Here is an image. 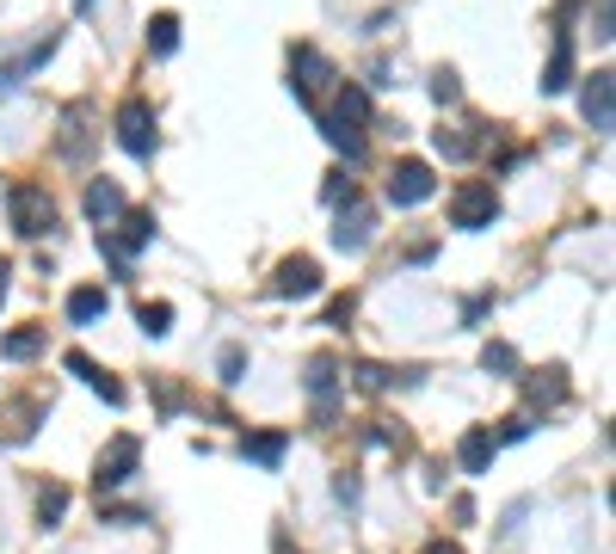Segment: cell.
Wrapping results in <instances>:
<instances>
[{
    "label": "cell",
    "mask_w": 616,
    "mask_h": 554,
    "mask_svg": "<svg viewBox=\"0 0 616 554\" xmlns=\"http://www.w3.org/2000/svg\"><path fill=\"white\" fill-rule=\"evenodd\" d=\"M7 216H13V228L26 240H43L56 228V198L43 185H13V191H7Z\"/></svg>",
    "instance_id": "1"
},
{
    "label": "cell",
    "mask_w": 616,
    "mask_h": 554,
    "mask_svg": "<svg viewBox=\"0 0 616 554\" xmlns=\"http://www.w3.org/2000/svg\"><path fill=\"white\" fill-rule=\"evenodd\" d=\"M148 240H155V216H148V210H123L118 228H106V235H99V253H106L118 271H130V259L148 247Z\"/></svg>",
    "instance_id": "2"
},
{
    "label": "cell",
    "mask_w": 616,
    "mask_h": 554,
    "mask_svg": "<svg viewBox=\"0 0 616 554\" xmlns=\"http://www.w3.org/2000/svg\"><path fill=\"white\" fill-rule=\"evenodd\" d=\"M499 222V191L487 179H469L456 185L450 198V228H463V235H475V228H494Z\"/></svg>",
    "instance_id": "3"
},
{
    "label": "cell",
    "mask_w": 616,
    "mask_h": 554,
    "mask_svg": "<svg viewBox=\"0 0 616 554\" xmlns=\"http://www.w3.org/2000/svg\"><path fill=\"white\" fill-rule=\"evenodd\" d=\"M118 148L136 160H148L155 148H161V130H155V111H148V99H123L118 106Z\"/></svg>",
    "instance_id": "4"
},
{
    "label": "cell",
    "mask_w": 616,
    "mask_h": 554,
    "mask_svg": "<svg viewBox=\"0 0 616 554\" xmlns=\"http://www.w3.org/2000/svg\"><path fill=\"white\" fill-rule=\"evenodd\" d=\"M334 80V62H327L315 43H296L290 50V92L302 99V106H321V87Z\"/></svg>",
    "instance_id": "5"
},
{
    "label": "cell",
    "mask_w": 616,
    "mask_h": 554,
    "mask_svg": "<svg viewBox=\"0 0 616 554\" xmlns=\"http://www.w3.org/2000/svg\"><path fill=\"white\" fill-rule=\"evenodd\" d=\"M136 456H142V444H136L130 432H118L106 449H99V462H93V487H99V493L123 487V481L136 475Z\"/></svg>",
    "instance_id": "6"
},
{
    "label": "cell",
    "mask_w": 616,
    "mask_h": 554,
    "mask_svg": "<svg viewBox=\"0 0 616 554\" xmlns=\"http://www.w3.org/2000/svg\"><path fill=\"white\" fill-rule=\"evenodd\" d=\"M431 191H438V179H431L426 160L407 155V160H395V167H389V204H401V210H407V204H426Z\"/></svg>",
    "instance_id": "7"
},
{
    "label": "cell",
    "mask_w": 616,
    "mask_h": 554,
    "mask_svg": "<svg viewBox=\"0 0 616 554\" xmlns=\"http://www.w3.org/2000/svg\"><path fill=\"white\" fill-rule=\"evenodd\" d=\"M579 111H586L592 130H610V118H616V75H610V68H598V75L586 80V92H579Z\"/></svg>",
    "instance_id": "8"
},
{
    "label": "cell",
    "mask_w": 616,
    "mask_h": 554,
    "mask_svg": "<svg viewBox=\"0 0 616 554\" xmlns=\"http://www.w3.org/2000/svg\"><path fill=\"white\" fill-rule=\"evenodd\" d=\"M271 290H278V296H296V303H302V296L321 290V265L308 259V253H290V259L278 265V277H271Z\"/></svg>",
    "instance_id": "9"
},
{
    "label": "cell",
    "mask_w": 616,
    "mask_h": 554,
    "mask_svg": "<svg viewBox=\"0 0 616 554\" xmlns=\"http://www.w3.org/2000/svg\"><path fill=\"white\" fill-rule=\"evenodd\" d=\"M370 235H376V210H370V204L351 198V210H339L334 247H339V253H364V247H370Z\"/></svg>",
    "instance_id": "10"
},
{
    "label": "cell",
    "mask_w": 616,
    "mask_h": 554,
    "mask_svg": "<svg viewBox=\"0 0 616 554\" xmlns=\"http://www.w3.org/2000/svg\"><path fill=\"white\" fill-rule=\"evenodd\" d=\"M494 432H487V425H469V432L456 437V462H463V475H487V468H494Z\"/></svg>",
    "instance_id": "11"
},
{
    "label": "cell",
    "mask_w": 616,
    "mask_h": 554,
    "mask_svg": "<svg viewBox=\"0 0 616 554\" xmlns=\"http://www.w3.org/2000/svg\"><path fill=\"white\" fill-rule=\"evenodd\" d=\"M81 204H87V216H93L99 228H111V222L123 216V191H118V179H93Z\"/></svg>",
    "instance_id": "12"
},
{
    "label": "cell",
    "mask_w": 616,
    "mask_h": 554,
    "mask_svg": "<svg viewBox=\"0 0 616 554\" xmlns=\"http://www.w3.org/2000/svg\"><path fill=\"white\" fill-rule=\"evenodd\" d=\"M574 87V38L555 31V50H549V68H543V92H567Z\"/></svg>",
    "instance_id": "13"
},
{
    "label": "cell",
    "mask_w": 616,
    "mask_h": 554,
    "mask_svg": "<svg viewBox=\"0 0 616 554\" xmlns=\"http://www.w3.org/2000/svg\"><path fill=\"white\" fill-rule=\"evenodd\" d=\"M284 449H290V432H247L241 437V456L259 462V468H278Z\"/></svg>",
    "instance_id": "14"
},
{
    "label": "cell",
    "mask_w": 616,
    "mask_h": 554,
    "mask_svg": "<svg viewBox=\"0 0 616 554\" xmlns=\"http://www.w3.org/2000/svg\"><path fill=\"white\" fill-rule=\"evenodd\" d=\"M106 308H111V296L99 290V284L68 290V320H74V327H93V320H106Z\"/></svg>",
    "instance_id": "15"
},
{
    "label": "cell",
    "mask_w": 616,
    "mask_h": 554,
    "mask_svg": "<svg viewBox=\"0 0 616 554\" xmlns=\"http://www.w3.org/2000/svg\"><path fill=\"white\" fill-rule=\"evenodd\" d=\"M321 136H327V142H334L346 160H364V148H370V142H364V130H358V123L334 118V111H321Z\"/></svg>",
    "instance_id": "16"
},
{
    "label": "cell",
    "mask_w": 616,
    "mask_h": 554,
    "mask_svg": "<svg viewBox=\"0 0 616 554\" xmlns=\"http://www.w3.org/2000/svg\"><path fill=\"white\" fill-rule=\"evenodd\" d=\"M524 395H530V407H562L567 400V369H536L530 383H524Z\"/></svg>",
    "instance_id": "17"
},
{
    "label": "cell",
    "mask_w": 616,
    "mask_h": 554,
    "mask_svg": "<svg viewBox=\"0 0 616 554\" xmlns=\"http://www.w3.org/2000/svg\"><path fill=\"white\" fill-rule=\"evenodd\" d=\"M87 106H68L62 111V160H87Z\"/></svg>",
    "instance_id": "18"
},
{
    "label": "cell",
    "mask_w": 616,
    "mask_h": 554,
    "mask_svg": "<svg viewBox=\"0 0 616 554\" xmlns=\"http://www.w3.org/2000/svg\"><path fill=\"white\" fill-rule=\"evenodd\" d=\"M38 352H43V327H13L0 339V357H7V364H26V357H38Z\"/></svg>",
    "instance_id": "19"
},
{
    "label": "cell",
    "mask_w": 616,
    "mask_h": 554,
    "mask_svg": "<svg viewBox=\"0 0 616 554\" xmlns=\"http://www.w3.org/2000/svg\"><path fill=\"white\" fill-rule=\"evenodd\" d=\"M334 118H346V123H358V130H364V123H370V92H364V87H351V80H346V87H339V106H334Z\"/></svg>",
    "instance_id": "20"
},
{
    "label": "cell",
    "mask_w": 616,
    "mask_h": 554,
    "mask_svg": "<svg viewBox=\"0 0 616 554\" xmlns=\"http://www.w3.org/2000/svg\"><path fill=\"white\" fill-rule=\"evenodd\" d=\"M148 50H155V56H173V50H179V19H173V13H155V19H148Z\"/></svg>",
    "instance_id": "21"
},
{
    "label": "cell",
    "mask_w": 616,
    "mask_h": 554,
    "mask_svg": "<svg viewBox=\"0 0 616 554\" xmlns=\"http://www.w3.org/2000/svg\"><path fill=\"white\" fill-rule=\"evenodd\" d=\"M481 369H487V376H518V352H511L506 339H494L481 352Z\"/></svg>",
    "instance_id": "22"
},
{
    "label": "cell",
    "mask_w": 616,
    "mask_h": 554,
    "mask_svg": "<svg viewBox=\"0 0 616 554\" xmlns=\"http://www.w3.org/2000/svg\"><path fill=\"white\" fill-rule=\"evenodd\" d=\"M136 320H142L148 339H161V333L173 327V308H167V303H142V308H136Z\"/></svg>",
    "instance_id": "23"
},
{
    "label": "cell",
    "mask_w": 616,
    "mask_h": 554,
    "mask_svg": "<svg viewBox=\"0 0 616 554\" xmlns=\"http://www.w3.org/2000/svg\"><path fill=\"white\" fill-rule=\"evenodd\" d=\"M87 383H93V395L106 400V407H123V400H130V388H123L118 376H111V369H93V376H87Z\"/></svg>",
    "instance_id": "24"
},
{
    "label": "cell",
    "mask_w": 616,
    "mask_h": 554,
    "mask_svg": "<svg viewBox=\"0 0 616 554\" xmlns=\"http://www.w3.org/2000/svg\"><path fill=\"white\" fill-rule=\"evenodd\" d=\"M431 148H438L444 160H469L475 155V142L469 136H456V130H431Z\"/></svg>",
    "instance_id": "25"
},
{
    "label": "cell",
    "mask_w": 616,
    "mask_h": 554,
    "mask_svg": "<svg viewBox=\"0 0 616 554\" xmlns=\"http://www.w3.org/2000/svg\"><path fill=\"white\" fill-rule=\"evenodd\" d=\"M334 376H339L334 357H308V376H302V383L315 388V395H327V388H334Z\"/></svg>",
    "instance_id": "26"
},
{
    "label": "cell",
    "mask_w": 616,
    "mask_h": 554,
    "mask_svg": "<svg viewBox=\"0 0 616 554\" xmlns=\"http://www.w3.org/2000/svg\"><path fill=\"white\" fill-rule=\"evenodd\" d=\"M431 99H438V106H456V99H463V80H456V68H438V75H431Z\"/></svg>",
    "instance_id": "27"
},
{
    "label": "cell",
    "mask_w": 616,
    "mask_h": 554,
    "mask_svg": "<svg viewBox=\"0 0 616 554\" xmlns=\"http://www.w3.org/2000/svg\"><path fill=\"white\" fill-rule=\"evenodd\" d=\"M62 512H68V487H56V481H50V487L38 493V517H43V524H56Z\"/></svg>",
    "instance_id": "28"
},
{
    "label": "cell",
    "mask_w": 616,
    "mask_h": 554,
    "mask_svg": "<svg viewBox=\"0 0 616 554\" xmlns=\"http://www.w3.org/2000/svg\"><path fill=\"white\" fill-rule=\"evenodd\" d=\"M395 383V369H382V364H358V388H370V395H382V388Z\"/></svg>",
    "instance_id": "29"
},
{
    "label": "cell",
    "mask_w": 616,
    "mask_h": 554,
    "mask_svg": "<svg viewBox=\"0 0 616 554\" xmlns=\"http://www.w3.org/2000/svg\"><path fill=\"white\" fill-rule=\"evenodd\" d=\"M530 432H536V425L524 419V413H511V419H506V425H499V432H494V444H524V437H530Z\"/></svg>",
    "instance_id": "30"
},
{
    "label": "cell",
    "mask_w": 616,
    "mask_h": 554,
    "mask_svg": "<svg viewBox=\"0 0 616 554\" xmlns=\"http://www.w3.org/2000/svg\"><path fill=\"white\" fill-rule=\"evenodd\" d=\"M241 369H247V352L241 345H222V383H241Z\"/></svg>",
    "instance_id": "31"
},
{
    "label": "cell",
    "mask_w": 616,
    "mask_h": 554,
    "mask_svg": "<svg viewBox=\"0 0 616 554\" xmlns=\"http://www.w3.org/2000/svg\"><path fill=\"white\" fill-rule=\"evenodd\" d=\"M321 198H327V204H339V198H351V179H346V172H327V185H321Z\"/></svg>",
    "instance_id": "32"
},
{
    "label": "cell",
    "mask_w": 616,
    "mask_h": 554,
    "mask_svg": "<svg viewBox=\"0 0 616 554\" xmlns=\"http://www.w3.org/2000/svg\"><path fill=\"white\" fill-rule=\"evenodd\" d=\"M334 499H339V505H358V475H339V481H334Z\"/></svg>",
    "instance_id": "33"
},
{
    "label": "cell",
    "mask_w": 616,
    "mask_h": 554,
    "mask_svg": "<svg viewBox=\"0 0 616 554\" xmlns=\"http://www.w3.org/2000/svg\"><path fill=\"white\" fill-rule=\"evenodd\" d=\"M62 364H68V369H74V376H81V383H87V376H93V369H99V364H93V357H87V352H68V357H62Z\"/></svg>",
    "instance_id": "34"
},
{
    "label": "cell",
    "mask_w": 616,
    "mask_h": 554,
    "mask_svg": "<svg viewBox=\"0 0 616 554\" xmlns=\"http://www.w3.org/2000/svg\"><path fill=\"white\" fill-rule=\"evenodd\" d=\"M610 19H616V0H598V31L592 38H610Z\"/></svg>",
    "instance_id": "35"
},
{
    "label": "cell",
    "mask_w": 616,
    "mask_h": 554,
    "mask_svg": "<svg viewBox=\"0 0 616 554\" xmlns=\"http://www.w3.org/2000/svg\"><path fill=\"white\" fill-rule=\"evenodd\" d=\"M346 320H351V296H339V303L327 308V327H346Z\"/></svg>",
    "instance_id": "36"
},
{
    "label": "cell",
    "mask_w": 616,
    "mask_h": 554,
    "mask_svg": "<svg viewBox=\"0 0 616 554\" xmlns=\"http://www.w3.org/2000/svg\"><path fill=\"white\" fill-rule=\"evenodd\" d=\"M419 554H463V548H456V542H426Z\"/></svg>",
    "instance_id": "37"
},
{
    "label": "cell",
    "mask_w": 616,
    "mask_h": 554,
    "mask_svg": "<svg viewBox=\"0 0 616 554\" xmlns=\"http://www.w3.org/2000/svg\"><path fill=\"white\" fill-rule=\"evenodd\" d=\"M7 277H13V271H7V265H0V303H7Z\"/></svg>",
    "instance_id": "38"
},
{
    "label": "cell",
    "mask_w": 616,
    "mask_h": 554,
    "mask_svg": "<svg viewBox=\"0 0 616 554\" xmlns=\"http://www.w3.org/2000/svg\"><path fill=\"white\" fill-rule=\"evenodd\" d=\"M278 554H290V542H284V536H278Z\"/></svg>",
    "instance_id": "39"
},
{
    "label": "cell",
    "mask_w": 616,
    "mask_h": 554,
    "mask_svg": "<svg viewBox=\"0 0 616 554\" xmlns=\"http://www.w3.org/2000/svg\"><path fill=\"white\" fill-rule=\"evenodd\" d=\"M81 7H93V0H81Z\"/></svg>",
    "instance_id": "40"
}]
</instances>
